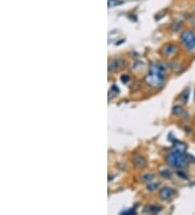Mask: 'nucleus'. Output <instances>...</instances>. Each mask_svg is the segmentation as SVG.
I'll use <instances>...</instances> for the list:
<instances>
[{
    "mask_svg": "<svg viewBox=\"0 0 195 215\" xmlns=\"http://www.w3.org/2000/svg\"><path fill=\"white\" fill-rule=\"evenodd\" d=\"M180 41L188 52H195V30H184L180 35Z\"/></svg>",
    "mask_w": 195,
    "mask_h": 215,
    "instance_id": "obj_3",
    "label": "nucleus"
},
{
    "mask_svg": "<svg viewBox=\"0 0 195 215\" xmlns=\"http://www.w3.org/2000/svg\"><path fill=\"white\" fill-rule=\"evenodd\" d=\"M166 67L161 63H154L150 67L148 75L145 76V83L152 88H161L166 79Z\"/></svg>",
    "mask_w": 195,
    "mask_h": 215,
    "instance_id": "obj_1",
    "label": "nucleus"
},
{
    "mask_svg": "<svg viewBox=\"0 0 195 215\" xmlns=\"http://www.w3.org/2000/svg\"><path fill=\"white\" fill-rule=\"evenodd\" d=\"M189 89H185V91H183V94H182V102L183 103H186L189 100Z\"/></svg>",
    "mask_w": 195,
    "mask_h": 215,
    "instance_id": "obj_9",
    "label": "nucleus"
},
{
    "mask_svg": "<svg viewBox=\"0 0 195 215\" xmlns=\"http://www.w3.org/2000/svg\"><path fill=\"white\" fill-rule=\"evenodd\" d=\"M156 187H158L157 183H155V184H150V185L148 186V191H153V190L156 189Z\"/></svg>",
    "mask_w": 195,
    "mask_h": 215,
    "instance_id": "obj_11",
    "label": "nucleus"
},
{
    "mask_svg": "<svg viewBox=\"0 0 195 215\" xmlns=\"http://www.w3.org/2000/svg\"><path fill=\"white\" fill-rule=\"evenodd\" d=\"M166 162L171 167L181 170V168L186 167L190 163H194L195 159L192 155L185 153L184 151H179V150L173 149V151H170L166 155Z\"/></svg>",
    "mask_w": 195,
    "mask_h": 215,
    "instance_id": "obj_2",
    "label": "nucleus"
},
{
    "mask_svg": "<svg viewBox=\"0 0 195 215\" xmlns=\"http://www.w3.org/2000/svg\"><path fill=\"white\" fill-rule=\"evenodd\" d=\"M175 191H173V189H171L170 187H165V188L161 189V191H159V198L161 200H168L170 199L173 196Z\"/></svg>",
    "mask_w": 195,
    "mask_h": 215,
    "instance_id": "obj_5",
    "label": "nucleus"
},
{
    "mask_svg": "<svg viewBox=\"0 0 195 215\" xmlns=\"http://www.w3.org/2000/svg\"><path fill=\"white\" fill-rule=\"evenodd\" d=\"M194 99H195V92H194Z\"/></svg>",
    "mask_w": 195,
    "mask_h": 215,
    "instance_id": "obj_15",
    "label": "nucleus"
},
{
    "mask_svg": "<svg viewBox=\"0 0 195 215\" xmlns=\"http://www.w3.org/2000/svg\"><path fill=\"white\" fill-rule=\"evenodd\" d=\"M145 211H148L150 213H152V214H155V213H158V212L161 211V208L157 206V205H151V206L146 208Z\"/></svg>",
    "mask_w": 195,
    "mask_h": 215,
    "instance_id": "obj_7",
    "label": "nucleus"
},
{
    "mask_svg": "<svg viewBox=\"0 0 195 215\" xmlns=\"http://www.w3.org/2000/svg\"><path fill=\"white\" fill-rule=\"evenodd\" d=\"M161 176H164L165 178H169L170 177V172L166 171V170H163V171H161Z\"/></svg>",
    "mask_w": 195,
    "mask_h": 215,
    "instance_id": "obj_12",
    "label": "nucleus"
},
{
    "mask_svg": "<svg viewBox=\"0 0 195 215\" xmlns=\"http://www.w3.org/2000/svg\"><path fill=\"white\" fill-rule=\"evenodd\" d=\"M176 51H177V47H176L175 45L168 44L167 46H165V47L161 49V53H163L164 57L169 58L171 57V56H173L176 53Z\"/></svg>",
    "mask_w": 195,
    "mask_h": 215,
    "instance_id": "obj_4",
    "label": "nucleus"
},
{
    "mask_svg": "<svg viewBox=\"0 0 195 215\" xmlns=\"http://www.w3.org/2000/svg\"><path fill=\"white\" fill-rule=\"evenodd\" d=\"M132 161H133V164L137 168H143L146 165V162L141 155H135Z\"/></svg>",
    "mask_w": 195,
    "mask_h": 215,
    "instance_id": "obj_6",
    "label": "nucleus"
},
{
    "mask_svg": "<svg viewBox=\"0 0 195 215\" xmlns=\"http://www.w3.org/2000/svg\"><path fill=\"white\" fill-rule=\"evenodd\" d=\"M128 79H129V77H128V76H123V77H121V81L125 82V83H126V82H128Z\"/></svg>",
    "mask_w": 195,
    "mask_h": 215,
    "instance_id": "obj_14",
    "label": "nucleus"
},
{
    "mask_svg": "<svg viewBox=\"0 0 195 215\" xmlns=\"http://www.w3.org/2000/svg\"><path fill=\"white\" fill-rule=\"evenodd\" d=\"M153 178H154V175L153 174H145L141 177V180L144 183H148V182H152Z\"/></svg>",
    "mask_w": 195,
    "mask_h": 215,
    "instance_id": "obj_8",
    "label": "nucleus"
},
{
    "mask_svg": "<svg viewBox=\"0 0 195 215\" xmlns=\"http://www.w3.org/2000/svg\"><path fill=\"white\" fill-rule=\"evenodd\" d=\"M190 23H191L192 26H194V27H195V17H193V19H192L191 21H190Z\"/></svg>",
    "mask_w": 195,
    "mask_h": 215,
    "instance_id": "obj_13",
    "label": "nucleus"
},
{
    "mask_svg": "<svg viewBox=\"0 0 195 215\" xmlns=\"http://www.w3.org/2000/svg\"><path fill=\"white\" fill-rule=\"evenodd\" d=\"M182 108L179 107V105H176L175 108H173V114L175 115H180L182 113Z\"/></svg>",
    "mask_w": 195,
    "mask_h": 215,
    "instance_id": "obj_10",
    "label": "nucleus"
}]
</instances>
